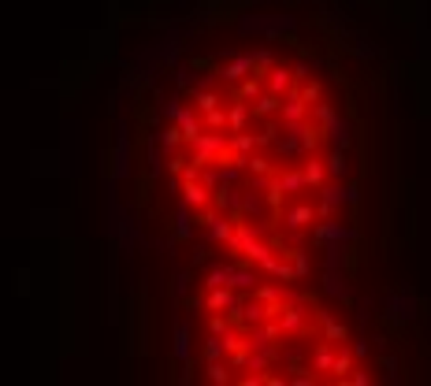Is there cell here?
Returning <instances> with one entry per match:
<instances>
[{
    "mask_svg": "<svg viewBox=\"0 0 431 386\" xmlns=\"http://www.w3.org/2000/svg\"><path fill=\"white\" fill-rule=\"evenodd\" d=\"M190 145H193V164L205 167V164H212L219 152L227 149V131H201Z\"/></svg>",
    "mask_w": 431,
    "mask_h": 386,
    "instance_id": "1",
    "label": "cell"
},
{
    "mask_svg": "<svg viewBox=\"0 0 431 386\" xmlns=\"http://www.w3.org/2000/svg\"><path fill=\"white\" fill-rule=\"evenodd\" d=\"M208 197H212V189H208L201 178H182V204L186 208H208Z\"/></svg>",
    "mask_w": 431,
    "mask_h": 386,
    "instance_id": "2",
    "label": "cell"
},
{
    "mask_svg": "<svg viewBox=\"0 0 431 386\" xmlns=\"http://www.w3.org/2000/svg\"><path fill=\"white\" fill-rule=\"evenodd\" d=\"M279 119L290 126V123H302L309 119V105L302 97H297V89H290V97H286V105H279Z\"/></svg>",
    "mask_w": 431,
    "mask_h": 386,
    "instance_id": "3",
    "label": "cell"
},
{
    "mask_svg": "<svg viewBox=\"0 0 431 386\" xmlns=\"http://www.w3.org/2000/svg\"><path fill=\"white\" fill-rule=\"evenodd\" d=\"M234 301H238V298H234V290L231 286H208V293H205V308H208V312H227V308L234 305Z\"/></svg>",
    "mask_w": 431,
    "mask_h": 386,
    "instance_id": "4",
    "label": "cell"
},
{
    "mask_svg": "<svg viewBox=\"0 0 431 386\" xmlns=\"http://www.w3.org/2000/svg\"><path fill=\"white\" fill-rule=\"evenodd\" d=\"M245 74H253V56H234L231 63L219 67V79L224 82H242Z\"/></svg>",
    "mask_w": 431,
    "mask_h": 386,
    "instance_id": "5",
    "label": "cell"
},
{
    "mask_svg": "<svg viewBox=\"0 0 431 386\" xmlns=\"http://www.w3.org/2000/svg\"><path fill=\"white\" fill-rule=\"evenodd\" d=\"M227 149L245 164V157H250V152L257 149V134H250V131H234V134H227Z\"/></svg>",
    "mask_w": 431,
    "mask_h": 386,
    "instance_id": "6",
    "label": "cell"
},
{
    "mask_svg": "<svg viewBox=\"0 0 431 386\" xmlns=\"http://www.w3.org/2000/svg\"><path fill=\"white\" fill-rule=\"evenodd\" d=\"M283 223L290 230H305L309 223H316V208H312V204H294V208L283 215Z\"/></svg>",
    "mask_w": 431,
    "mask_h": 386,
    "instance_id": "7",
    "label": "cell"
},
{
    "mask_svg": "<svg viewBox=\"0 0 431 386\" xmlns=\"http://www.w3.org/2000/svg\"><path fill=\"white\" fill-rule=\"evenodd\" d=\"M302 178H305V186L320 189L323 182H328V164H323V160H316V157H309V160L302 164Z\"/></svg>",
    "mask_w": 431,
    "mask_h": 386,
    "instance_id": "8",
    "label": "cell"
},
{
    "mask_svg": "<svg viewBox=\"0 0 431 386\" xmlns=\"http://www.w3.org/2000/svg\"><path fill=\"white\" fill-rule=\"evenodd\" d=\"M175 126H179V134H182V141H186V145H190V141L198 138L201 131H205V126H201V119H198V115H193L190 108H182V112L175 115Z\"/></svg>",
    "mask_w": 431,
    "mask_h": 386,
    "instance_id": "9",
    "label": "cell"
},
{
    "mask_svg": "<svg viewBox=\"0 0 431 386\" xmlns=\"http://www.w3.org/2000/svg\"><path fill=\"white\" fill-rule=\"evenodd\" d=\"M323 134L331 138V145H335V149H346V145H349V123H346V119H338V115H331V119L323 123Z\"/></svg>",
    "mask_w": 431,
    "mask_h": 386,
    "instance_id": "10",
    "label": "cell"
},
{
    "mask_svg": "<svg viewBox=\"0 0 431 386\" xmlns=\"http://www.w3.org/2000/svg\"><path fill=\"white\" fill-rule=\"evenodd\" d=\"M320 327H323V338H328L331 345H342L346 338H349V331L338 324V319L331 316V312H320Z\"/></svg>",
    "mask_w": 431,
    "mask_h": 386,
    "instance_id": "11",
    "label": "cell"
},
{
    "mask_svg": "<svg viewBox=\"0 0 431 386\" xmlns=\"http://www.w3.org/2000/svg\"><path fill=\"white\" fill-rule=\"evenodd\" d=\"M279 105H283L279 93H260L253 100V112L250 115H257V119H268V115H279Z\"/></svg>",
    "mask_w": 431,
    "mask_h": 386,
    "instance_id": "12",
    "label": "cell"
},
{
    "mask_svg": "<svg viewBox=\"0 0 431 386\" xmlns=\"http://www.w3.org/2000/svg\"><path fill=\"white\" fill-rule=\"evenodd\" d=\"M245 123H250V105H245V100H234L227 108V134L245 131Z\"/></svg>",
    "mask_w": 431,
    "mask_h": 386,
    "instance_id": "13",
    "label": "cell"
},
{
    "mask_svg": "<svg viewBox=\"0 0 431 386\" xmlns=\"http://www.w3.org/2000/svg\"><path fill=\"white\" fill-rule=\"evenodd\" d=\"M346 201L342 189H331V186H320V204H316V215H331L338 204Z\"/></svg>",
    "mask_w": 431,
    "mask_h": 386,
    "instance_id": "14",
    "label": "cell"
},
{
    "mask_svg": "<svg viewBox=\"0 0 431 386\" xmlns=\"http://www.w3.org/2000/svg\"><path fill=\"white\" fill-rule=\"evenodd\" d=\"M264 79H268V93H279L283 97V89H290L294 74H290V67H271Z\"/></svg>",
    "mask_w": 431,
    "mask_h": 386,
    "instance_id": "15",
    "label": "cell"
},
{
    "mask_svg": "<svg viewBox=\"0 0 431 386\" xmlns=\"http://www.w3.org/2000/svg\"><path fill=\"white\" fill-rule=\"evenodd\" d=\"M153 141H156V145H160V149H167V152H179L182 145H186L175 123H172V126H164V131H156V138H153Z\"/></svg>",
    "mask_w": 431,
    "mask_h": 386,
    "instance_id": "16",
    "label": "cell"
},
{
    "mask_svg": "<svg viewBox=\"0 0 431 386\" xmlns=\"http://www.w3.org/2000/svg\"><path fill=\"white\" fill-rule=\"evenodd\" d=\"M276 182L283 186V193H302L305 189V178H302V167H290V171H279Z\"/></svg>",
    "mask_w": 431,
    "mask_h": 386,
    "instance_id": "17",
    "label": "cell"
},
{
    "mask_svg": "<svg viewBox=\"0 0 431 386\" xmlns=\"http://www.w3.org/2000/svg\"><path fill=\"white\" fill-rule=\"evenodd\" d=\"M231 290H253L257 286V272H250V267H238L234 264L231 267V282H227Z\"/></svg>",
    "mask_w": 431,
    "mask_h": 386,
    "instance_id": "18",
    "label": "cell"
},
{
    "mask_svg": "<svg viewBox=\"0 0 431 386\" xmlns=\"http://www.w3.org/2000/svg\"><path fill=\"white\" fill-rule=\"evenodd\" d=\"M231 97H234V100H257V97H260V79H257V74H245Z\"/></svg>",
    "mask_w": 431,
    "mask_h": 386,
    "instance_id": "19",
    "label": "cell"
},
{
    "mask_svg": "<svg viewBox=\"0 0 431 386\" xmlns=\"http://www.w3.org/2000/svg\"><path fill=\"white\" fill-rule=\"evenodd\" d=\"M349 371H354V353L338 350V353H335V360H331V375H335V379H346Z\"/></svg>",
    "mask_w": 431,
    "mask_h": 386,
    "instance_id": "20",
    "label": "cell"
},
{
    "mask_svg": "<svg viewBox=\"0 0 431 386\" xmlns=\"http://www.w3.org/2000/svg\"><path fill=\"white\" fill-rule=\"evenodd\" d=\"M205 375H208V382H231V364L227 360H208Z\"/></svg>",
    "mask_w": 431,
    "mask_h": 386,
    "instance_id": "21",
    "label": "cell"
},
{
    "mask_svg": "<svg viewBox=\"0 0 431 386\" xmlns=\"http://www.w3.org/2000/svg\"><path fill=\"white\" fill-rule=\"evenodd\" d=\"M193 105H198L201 112H208V108H219L224 100H219L216 89H193Z\"/></svg>",
    "mask_w": 431,
    "mask_h": 386,
    "instance_id": "22",
    "label": "cell"
},
{
    "mask_svg": "<svg viewBox=\"0 0 431 386\" xmlns=\"http://www.w3.org/2000/svg\"><path fill=\"white\" fill-rule=\"evenodd\" d=\"M201 126H205V131H227V112L224 108H208Z\"/></svg>",
    "mask_w": 431,
    "mask_h": 386,
    "instance_id": "23",
    "label": "cell"
},
{
    "mask_svg": "<svg viewBox=\"0 0 431 386\" xmlns=\"http://www.w3.org/2000/svg\"><path fill=\"white\" fill-rule=\"evenodd\" d=\"M283 256H290V267H294V279H305L312 272V264H309V256L302 249H290V253H283Z\"/></svg>",
    "mask_w": 431,
    "mask_h": 386,
    "instance_id": "24",
    "label": "cell"
},
{
    "mask_svg": "<svg viewBox=\"0 0 431 386\" xmlns=\"http://www.w3.org/2000/svg\"><path fill=\"white\" fill-rule=\"evenodd\" d=\"M231 267H234V264L212 267V272H208V279H205V290H208V286H227V282H231Z\"/></svg>",
    "mask_w": 431,
    "mask_h": 386,
    "instance_id": "25",
    "label": "cell"
},
{
    "mask_svg": "<svg viewBox=\"0 0 431 386\" xmlns=\"http://www.w3.org/2000/svg\"><path fill=\"white\" fill-rule=\"evenodd\" d=\"M331 360H335V350L328 342V345H320V350H316V357H312V371H331Z\"/></svg>",
    "mask_w": 431,
    "mask_h": 386,
    "instance_id": "26",
    "label": "cell"
},
{
    "mask_svg": "<svg viewBox=\"0 0 431 386\" xmlns=\"http://www.w3.org/2000/svg\"><path fill=\"white\" fill-rule=\"evenodd\" d=\"M224 338H219V334H208V342H205V364L208 360H224Z\"/></svg>",
    "mask_w": 431,
    "mask_h": 386,
    "instance_id": "27",
    "label": "cell"
},
{
    "mask_svg": "<svg viewBox=\"0 0 431 386\" xmlns=\"http://www.w3.org/2000/svg\"><path fill=\"white\" fill-rule=\"evenodd\" d=\"M338 238H346V230L338 227V223H331V220H328V223H320V227H316V241H338Z\"/></svg>",
    "mask_w": 431,
    "mask_h": 386,
    "instance_id": "28",
    "label": "cell"
},
{
    "mask_svg": "<svg viewBox=\"0 0 431 386\" xmlns=\"http://www.w3.org/2000/svg\"><path fill=\"white\" fill-rule=\"evenodd\" d=\"M323 164H328V175H335V178H342V175H346V157H342V149H335Z\"/></svg>",
    "mask_w": 431,
    "mask_h": 386,
    "instance_id": "29",
    "label": "cell"
},
{
    "mask_svg": "<svg viewBox=\"0 0 431 386\" xmlns=\"http://www.w3.org/2000/svg\"><path fill=\"white\" fill-rule=\"evenodd\" d=\"M175 357L179 360L190 357V331L186 327H175Z\"/></svg>",
    "mask_w": 431,
    "mask_h": 386,
    "instance_id": "30",
    "label": "cell"
},
{
    "mask_svg": "<svg viewBox=\"0 0 431 386\" xmlns=\"http://www.w3.org/2000/svg\"><path fill=\"white\" fill-rule=\"evenodd\" d=\"M242 167H250L253 175H271V160L268 157H245Z\"/></svg>",
    "mask_w": 431,
    "mask_h": 386,
    "instance_id": "31",
    "label": "cell"
},
{
    "mask_svg": "<svg viewBox=\"0 0 431 386\" xmlns=\"http://www.w3.org/2000/svg\"><path fill=\"white\" fill-rule=\"evenodd\" d=\"M193 234V223H190V212L182 208L179 215H175V238H190Z\"/></svg>",
    "mask_w": 431,
    "mask_h": 386,
    "instance_id": "32",
    "label": "cell"
},
{
    "mask_svg": "<svg viewBox=\"0 0 431 386\" xmlns=\"http://www.w3.org/2000/svg\"><path fill=\"white\" fill-rule=\"evenodd\" d=\"M331 115H335V108H331V105H320V100L312 105V119H316V126H323V123L331 119Z\"/></svg>",
    "mask_w": 431,
    "mask_h": 386,
    "instance_id": "33",
    "label": "cell"
},
{
    "mask_svg": "<svg viewBox=\"0 0 431 386\" xmlns=\"http://www.w3.org/2000/svg\"><path fill=\"white\" fill-rule=\"evenodd\" d=\"M297 97H302L305 105H316V100H320V82H305V89Z\"/></svg>",
    "mask_w": 431,
    "mask_h": 386,
    "instance_id": "34",
    "label": "cell"
},
{
    "mask_svg": "<svg viewBox=\"0 0 431 386\" xmlns=\"http://www.w3.org/2000/svg\"><path fill=\"white\" fill-rule=\"evenodd\" d=\"M227 327H231L227 316H212V319H208V334H224Z\"/></svg>",
    "mask_w": 431,
    "mask_h": 386,
    "instance_id": "35",
    "label": "cell"
},
{
    "mask_svg": "<svg viewBox=\"0 0 431 386\" xmlns=\"http://www.w3.org/2000/svg\"><path fill=\"white\" fill-rule=\"evenodd\" d=\"M167 167H172V175H179L182 167H186V157H179V152H172V160H167Z\"/></svg>",
    "mask_w": 431,
    "mask_h": 386,
    "instance_id": "36",
    "label": "cell"
},
{
    "mask_svg": "<svg viewBox=\"0 0 431 386\" xmlns=\"http://www.w3.org/2000/svg\"><path fill=\"white\" fill-rule=\"evenodd\" d=\"M349 353H354V360H364V357H368V345H364V342H354V345H349Z\"/></svg>",
    "mask_w": 431,
    "mask_h": 386,
    "instance_id": "37",
    "label": "cell"
},
{
    "mask_svg": "<svg viewBox=\"0 0 431 386\" xmlns=\"http://www.w3.org/2000/svg\"><path fill=\"white\" fill-rule=\"evenodd\" d=\"M342 382H354V386H368L372 379H368V375H364V371H357V375H346Z\"/></svg>",
    "mask_w": 431,
    "mask_h": 386,
    "instance_id": "38",
    "label": "cell"
},
{
    "mask_svg": "<svg viewBox=\"0 0 431 386\" xmlns=\"http://www.w3.org/2000/svg\"><path fill=\"white\" fill-rule=\"evenodd\" d=\"M290 74H294V79H297V82H302V79H309V63H297V67H294Z\"/></svg>",
    "mask_w": 431,
    "mask_h": 386,
    "instance_id": "39",
    "label": "cell"
}]
</instances>
